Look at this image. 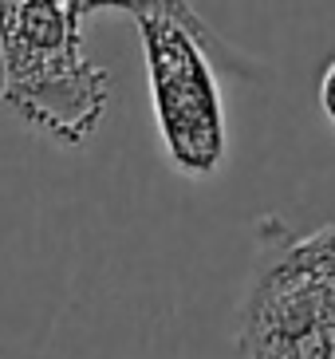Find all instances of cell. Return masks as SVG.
Listing matches in <instances>:
<instances>
[{
  "instance_id": "1",
  "label": "cell",
  "mask_w": 335,
  "mask_h": 359,
  "mask_svg": "<svg viewBox=\"0 0 335 359\" xmlns=\"http://www.w3.org/2000/svg\"><path fill=\"white\" fill-rule=\"evenodd\" d=\"M83 0H0V99L55 147H83L111 103V75L83 55Z\"/></svg>"
},
{
  "instance_id": "2",
  "label": "cell",
  "mask_w": 335,
  "mask_h": 359,
  "mask_svg": "<svg viewBox=\"0 0 335 359\" xmlns=\"http://www.w3.org/2000/svg\"><path fill=\"white\" fill-rule=\"evenodd\" d=\"M123 12L138 24L142 55H146L150 103L154 123L166 147V158L178 174L205 178L225 162V103L205 48V24L189 4L146 0L123 4Z\"/></svg>"
},
{
  "instance_id": "3",
  "label": "cell",
  "mask_w": 335,
  "mask_h": 359,
  "mask_svg": "<svg viewBox=\"0 0 335 359\" xmlns=\"http://www.w3.org/2000/svg\"><path fill=\"white\" fill-rule=\"evenodd\" d=\"M241 359H335V308L304 253V237L261 233L237 316Z\"/></svg>"
},
{
  "instance_id": "4",
  "label": "cell",
  "mask_w": 335,
  "mask_h": 359,
  "mask_svg": "<svg viewBox=\"0 0 335 359\" xmlns=\"http://www.w3.org/2000/svg\"><path fill=\"white\" fill-rule=\"evenodd\" d=\"M304 253H308V261L315 264L320 280L327 285V292H331V308H335V225H327V229L304 237Z\"/></svg>"
},
{
  "instance_id": "5",
  "label": "cell",
  "mask_w": 335,
  "mask_h": 359,
  "mask_svg": "<svg viewBox=\"0 0 335 359\" xmlns=\"http://www.w3.org/2000/svg\"><path fill=\"white\" fill-rule=\"evenodd\" d=\"M320 111H324V118L335 127V60L320 75Z\"/></svg>"
}]
</instances>
